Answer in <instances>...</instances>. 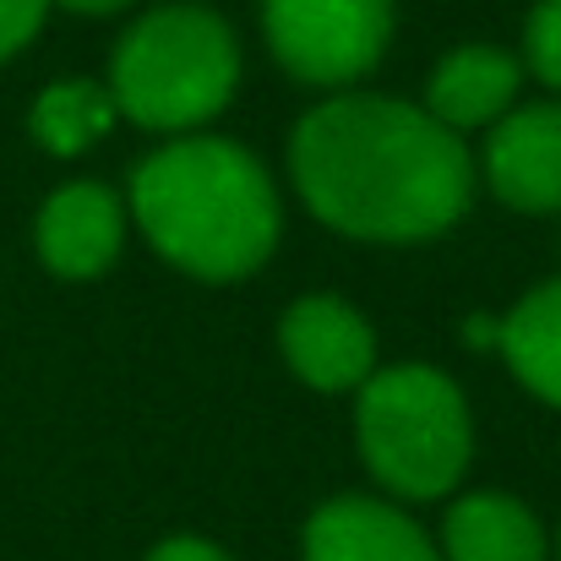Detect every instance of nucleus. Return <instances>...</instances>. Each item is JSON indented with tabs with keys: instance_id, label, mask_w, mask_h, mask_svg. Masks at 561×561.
<instances>
[{
	"instance_id": "nucleus-18",
	"label": "nucleus",
	"mask_w": 561,
	"mask_h": 561,
	"mask_svg": "<svg viewBox=\"0 0 561 561\" xmlns=\"http://www.w3.org/2000/svg\"><path fill=\"white\" fill-rule=\"evenodd\" d=\"M557 561H561V540H557Z\"/></svg>"
},
{
	"instance_id": "nucleus-15",
	"label": "nucleus",
	"mask_w": 561,
	"mask_h": 561,
	"mask_svg": "<svg viewBox=\"0 0 561 561\" xmlns=\"http://www.w3.org/2000/svg\"><path fill=\"white\" fill-rule=\"evenodd\" d=\"M49 16V0H0V66L16 60Z\"/></svg>"
},
{
	"instance_id": "nucleus-6",
	"label": "nucleus",
	"mask_w": 561,
	"mask_h": 561,
	"mask_svg": "<svg viewBox=\"0 0 561 561\" xmlns=\"http://www.w3.org/2000/svg\"><path fill=\"white\" fill-rule=\"evenodd\" d=\"M278 355H284L289 376L306 381L311 392H360L381 366L371 317L333 289H317V295H300L284 306Z\"/></svg>"
},
{
	"instance_id": "nucleus-7",
	"label": "nucleus",
	"mask_w": 561,
	"mask_h": 561,
	"mask_svg": "<svg viewBox=\"0 0 561 561\" xmlns=\"http://www.w3.org/2000/svg\"><path fill=\"white\" fill-rule=\"evenodd\" d=\"M480 186L524 218L561 213V99L513 104L480 142Z\"/></svg>"
},
{
	"instance_id": "nucleus-16",
	"label": "nucleus",
	"mask_w": 561,
	"mask_h": 561,
	"mask_svg": "<svg viewBox=\"0 0 561 561\" xmlns=\"http://www.w3.org/2000/svg\"><path fill=\"white\" fill-rule=\"evenodd\" d=\"M148 561H234L224 546H213V540H196V535H175V540H159Z\"/></svg>"
},
{
	"instance_id": "nucleus-8",
	"label": "nucleus",
	"mask_w": 561,
	"mask_h": 561,
	"mask_svg": "<svg viewBox=\"0 0 561 561\" xmlns=\"http://www.w3.org/2000/svg\"><path fill=\"white\" fill-rule=\"evenodd\" d=\"M131 234L126 196L104 181H66L44 196L33 218V251L49 278L60 284H93L104 278Z\"/></svg>"
},
{
	"instance_id": "nucleus-12",
	"label": "nucleus",
	"mask_w": 561,
	"mask_h": 561,
	"mask_svg": "<svg viewBox=\"0 0 561 561\" xmlns=\"http://www.w3.org/2000/svg\"><path fill=\"white\" fill-rule=\"evenodd\" d=\"M496 355L535 403L561 414V278L535 284L496 317Z\"/></svg>"
},
{
	"instance_id": "nucleus-9",
	"label": "nucleus",
	"mask_w": 561,
	"mask_h": 561,
	"mask_svg": "<svg viewBox=\"0 0 561 561\" xmlns=\"http://www.w3.org/2000/svg\"><path fill=\"white\" fill-rule=\"evenodd\" d=\"M513 104H524V60H518V49H507L496 38L453 44L431 66L425 99H420V110L463 142L474 131H491Z\"/></svg>"
},
{
	"instance_id": "nucleus-11",
	"label": "nucleus",
	"mask_w": 561,
	"mask_h": 561,
	"mask_svg": "<svg viewBox=\"0 0 561 561\" xmlns=\"http://www.w3.org/2000/svg\"><path fill=\"white\" fill-rule=\"evenodd\" d=\"M442 561H551L546 524L507 491H463L442 518Z\"/></svg>"
},
{
	"instance_id": "nucleus-5",
	"label": "nucleus",
	"mask_w": 561,
	"mask_h": 561,
	"mask_svg": "<svg viewBox=\"0 0 561 561\" xmlns=\"http://www.w3.org/2000/svg\"><path fill=\"white\" fill-rule=\"evenodd\" d=\"M392 27V0H262V44L278 71L328 93H350L371 77Z\"/></svg>"
},
{
	"instance_id": "nucleus-1",
	"label": "nucleus",
	"mask_w": 561,
	"mask_h": 561,
	"mask_svg": "<svg viewBox=\"0 0 561 561\" xmlns=\"http://www.w3.org/2000/svg\"><path fill=\"white\" fill-rule=\"evenodd\" d=\"M300 207L360 245H425L463 224L474 202V153L414 99L328 93L284 148Z\"/></svg>"
},
{
	"instance_id": "nucleus-14",
	"label": "nucleus",
	"mask_w": 561,
	"mask_h": 561,
	"mask_svg": "<svg viewBox=\"0 0 561 561\" xmlns=\"http://www.w3.org/2000/svg\"><path fill=\"white\" fill-rule=\"evenodd\" d=\"M524 77H535L551 99H561V0H535L518 38Z\"/></svg>"
},
{
	"instance_id": "nucleus-3",
	"label": "nucleus",
	"mask_w": 561,
	"mask_h": 561,
	"mask_svg": "<svg viewBox=\"0 0 561 561\" xmlns=\"http://www.w3.org/2000/svg\"><path fill=\"white\" fill-rule=\"evenodd\" d=\"M245 49L224 11L202 0H164L126 22L110 49V99L121 121L153 137L207 131L240 93Z\"/></svg>"
},
{
	"instance_id": "nucleus-17",
	"label": "nucleus",
	"mask_w": 561,
	"mask_h": 561,
	"mask_svg": "<svg viewBox=\"0 0 561 561\" xmlns=\"http://www.w3.org/2000/svg\"><path fill=\"white\" fill-rule=\"evenodd\" d=\"M137 0H49V11H71V16H121Z\"/></svg>"
},
{
	"instance_id": "nucleus-2",
	"label": "nucleus",
	"mask_w": 561,
	"mask_h": 561,
	"mask_svg": "<svg viewBox=\"0 0 561 561\" xmlns=\"http://www.w3.org/2000/svg\"><path fill=\"white\" fill-rule=\"evenodd\" d=\"M131 229L196 284L256 278L284 240V191L234 137H164L126 175Z\"/></svg>"
},
{
	"instance_id": "nucleus-13",
	"label": "nucleus",
	"mask_w": 561,
	"mask_h": 561,
	"mask_svg": "<svg viewBox=\"0 0 561 561\" xmlns=\"http://www.w3.org/2000/svg\"><path fill=\"white\" fill-rule=\"evenodd\" d=\"M121 110L99 77H55L27 110V137L49 159H82L115 131Z\"/></svg>"
},
{
	"instance_id": "nucleus-4",
	"label": "nucleus",
	"mask_w": 561,
	"mask_h": 561,
	"mask_svg": "<svg viewBox=\"0 0 561 561\" xmlns=\"http://www.w3.org/2000/svg\"><path fill=\"white\" fill-rule=\"evenodd\" d=\"M355 447L387 502H442L474 463V409L442 366H376L355 392Z\"/></svg>"
},
{
	"instance_id": "nucleus-10",
	"label": "nucleus",
	"mask_w": 561,
	"mask_h": 561,
	"mask_svg": "<svg viewBox=\"0 0 561 561\" xmlns=\"http://www.w3.org/2000/svg\"><path fill=\"white\" fill-rule=\"evenodd\" d=\"M300 561H442V551L398 502L333 496L306 518Z\"/></svg>"
}]
</instances>
